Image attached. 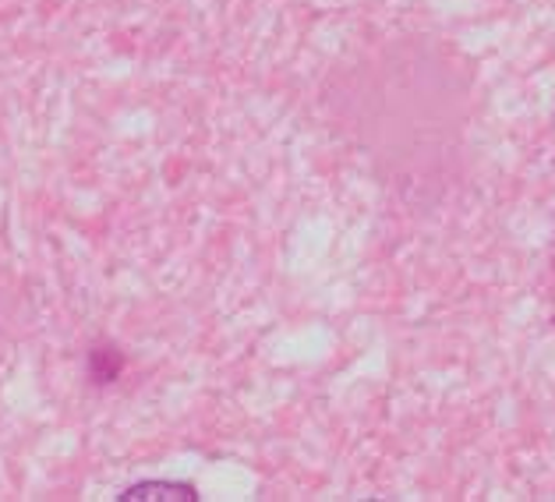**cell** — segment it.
<instances>
[{"label":"cell","mask_w":555,"mask_h":502,"mask_svg":"<svg viewBox=\"0 0 555 502\" xmlns=\"http://www.w3.org/2000/svg\"><path fill=\"white\" fill-rule=\"evenodd\" d=\"M125 502H134V499H198L192 485H164V481H145V485H134L128 488L125 495H120Z\"/></svg>","instance_id":"obj_1"}]
</instances>
